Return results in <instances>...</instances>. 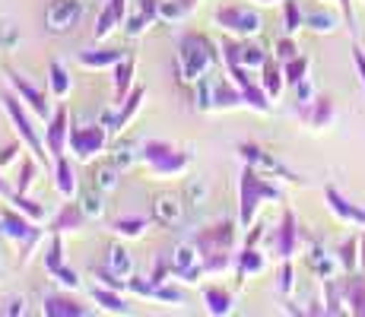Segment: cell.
<instances>
[{"label": "cell", "mask_w": 365, "mask_h": 317, "mask_svg": "<svg viewBox=\"0 0 365 317\" xmlns=\"http://www.w3.org/2000/svg\"><path fill=\"white\" fill-rule=\"evenodd\" d=\"M93 301L108 314H128L130 305L121 298L118 289H108V286H93Z\"/></svg>", "instance_id": "obj_29"}, {"label": "cell", "mask_w": 365, "mask_h": 317, "mask_svg": "<svg viewBox=\"0 0 365 317\" xmlns=\"http://www.w3.org/2000/svg\"><path fill=\"white\" fill-rule=\"evenodd\" d=\"M308 67H312V61L305 58V54H299V58L286 61L283 63V73H286V86H296V83H302L308 76Z\"/></svg>", "instance_id": "obj_42"}, {"label": "cell", "mask_w": 365, "mask_h": 317, "mask_svg": "<svg viewBox=\"0 0 365 317\" xmlns=\"http://www.w3.org/2000/svg\"><path fill=\"white\" fill-rule=\"evenodd\" d=\"M168 260H172V276L181 279V283H197V279L207 276L203 270V260H200V251L194 241H181L168 251Z\"/></svg>", "instance_id": "obj_9"}, {"label": "cell", "mask_w": 365, "mask_h": 317, "mask_svg": "<svg viewBox=\"0 0 365 317\" xmlns=\"http://www.w3.org/2000/svg\"><path fill=\"white\" fill-rule=\"evenodd\" d=\"M308 264H312V270L318 273V276H334V257H327L324 251L318 248V244H314L312 248V254H308Z\"/></svg>", "instance_id": "obj_47"}, {"label": "cell", "mask_w": 365, "mask_h": 317, "mask_svg": "<svg viewBox=\"0 0 365 317\" xmlns=\"http://www.w3.org/2000/svg\"><path fill=\"white\" fill-rule=\"evenodd\" d=\"M83 19V0H51L45 10V29L51 35H64L76 29Z\"/></svg>", "instance_id": "obj_10"}, {"label": "cell", "mask_w": 365, "mask_h": 317, "mask_svg": "<svg viewBox=\"0 0 365 317\" xmlns=\"http://www.w3.org/2000/svg\"><path fill=\"white\" fill-rule=\"evenodd\" d=\"M137 159H140V152L133 150L130 140H121V143H115V150H111V162H115L121 172H124V168H130Z\"/></svg>", "instance_id": "obj_45"}, {"label": "cell", "mask_w": 365, "mask_h": 317, "mask_svg": "<svg viewBox=\"0 0 365 317\" xmlns=\"http://www.w3.org/2000/svg\"><path fill=\"white\" fill-rule=\"evenodd\" d=\"M35 162H38V159H23V162H19V185H16V190H19V194H26V190H29L32 187V181H35V168H38V165H35Z\"/></svg>", "instance_id": "obj_49"}, {"label": "cell", "mask_w": 365, "mask_h": 317, "mask_svg": "<svg viewBox=\"0 0 365 317\" xmlns=\"http://www.w3.org/2000/svg\"><path fill=\"white\" fill-rule=\"evenodd\" d=\"M93 276H96V283H99V286L118 289V292H124V289H128V279H121L118 273H111L108 266H96V264H93Z\"/></svg>", "instance_id": "obj_48"}, {"label": "cell", "mask_w": 365, "mask_h": 317, "mask_svg": "<svg viewBox=\"0 0 365 317\" xmlns=\"http://www.w3.org/2000/svg\"><path fill=\"white\" fill-rule=\"evenodd\" d=\"M343 292H346L349 314L365 317V273H346V279H343Z\"/></svg>", "instance_id": "obj_23"}, {"label": "cell", "mask_w": 365, "mask_h": 317, "mask_svg": "<svg viewBox=\"0 0 365 317\" xmlns=\"http://www.w3.org/2000/svg\"><path fill=\"white\" fill-rule=\"evenodd\" d=\"M153 219L159 225H178L185 219V203L178 194H156L153 200Z\"/></svg>", "instance_id": "obj_17"}, {"label": "cell", "mask_w": 365, "mask_h": 317, "mask_svg": "<svg viewBox=\"0 0 365 317\" xmlns=\"http://www.w3.org/2000/svg\"><path fill=\"white\" fill-rule=\"evenodd\" d=\"M324 314H343L346 311V292H343V279H334V276H327L324 279Z\"/></svg>", "instance_id": "obj_34"}, {"label": "cell", "mask_w": 365, "mask_h": 317, "mask_svg": "<svg viewBox=\"0 0 365 317\" xmlns=\"http://www.w3.org/2000/svg\"><path fill=\"white\" fill-rule=\"evenodd\" d=\"M54 279H58L61 286H67V289H80V283H83V279H80V273H76V270H70V266H61V270L54 273Z\"/></svg>", "instance_id": "obj_52"}, {"label": "cell", "mask_w": 365, "mask_h": 317, "mask_svg": "<svg viewBox=\"0 0 365 317\" xmlns=\"http://www.w3.org/2000/svg\"><path fill=\"white\" fill-rule=\"evenodd\" d=\"M13 190H16V187H10V181H6L4 175H0V197H6V200H10V194H13Z\"/></svg>", "instance_id": "obj_62"}, {"label": "cell", "mask_w": 365, "mask_h": 317, "mask_svg": "<svg viewBox=\"0 0 365 317\" xmlns=\"http://www.w3.org/2000/svg\"><path fill=\"white\" fill-rule=\"evenodd\" d=\"M359 264H362V273H365V235H359Z\"/></svg>", "instance_id": "obj_63"}, {"label": "cell", "mask_w": 365, "mask_h": 317, "mask_svg": "<svg viewBox=\"0 0 365 317\" xmlns=\"http://www.w3.org/2000/svg\"><path fill=\"white\" fill-rule=\"evenodd\" d=\"M194 244H197V251H200L207 276L226 273L229 266L235 264V257H232V251H235V222L222 219V222L207 225V229H200L197 235H194Z\"/></svg>", "instance_id": "obj_1"}, {"label": "cell", "mask_w": 365, "mask_h": 317, "mask_svg": "<svg viewBox=\"0 0 365 317\" xmlns=\"http://www.w3.org/2000/svg\"><path fill=\"white\" fill-rule=\"evenodd\" d=\"M108 266L111 273H118L121 279H130L133 276V257H130V251L124 248V244H108Z\"/></svg>", "instance_id": "obj_31"}, {"label": "cell", "mask_w": 365, "mask_h": 317, "mask_svg": "<svg viewBox=\"0 0 365 317\" xmlns=\"http://www.w3.org/2000/svg\"><path fill=\"white\" fill-rule=\"evenodd\" d=\"M86 222L89 219H86V213H83L80 203H70L67 200L64 207L58 209V216L51 219V225H48V232H61V235H64V232H80Z\"/></svg>", "instance_id": "obj_20"}, {"label": "cell", "mask_w": 365, "mask_h": 317, "mask_svg": "<svg viewBox=\"0 0 365 317\" xmlns=\"http://www.w3.org/2000/svg\"><path fill=\"white\" fill-rule=\"evenodd\" d=\"M305 26L318 35H331L336 29V19L331 13H305Z\"/></svg>", "instance_id": "obj_46"}, {"label": "cell", "mask_w": 365, "mask_h": 317, "mask_svg": "<svg viewBox=\"0 0 365 317\" xmlns=\"http://www.w3.org/2000/svg\"><path fill=\"white\" fill-rule=\"evenodd\" d=\"M54 185H58V194L64 197V200H70V197L76 194V172H73V165H70V159L67 156H61V159H54Z\"/></svg>", "instance_id": "obj_30"}, {"label": "cell", "mask_w": 365, "mask_h": 317, "mask_svg": "<svg viewBox=\"0 0 365 317\" xmlns=\"http://www.w3.org/2000/svg\"><path fill=\"white\" fill-rule=\"evenodd\" d=\"M140 162L153 178H181L191 168V152L165 143V140H146L140 146Z\"/></svg>", "instance_id": "obj_4"}, {"label": "cell", "mask_w": 365, "mask_h": 317, "mask_svg": "<svg viewBox=\"0 0 365 317\" xmlns=\"http://www.w3.org/2000/svg\"><path fill=\"white\" fill-rule=\"evenodd\" d=\"M264 200H283V190L273 185V181H267L264 172H257L255 165H245L242 175H238V222L245 229H251L257 207Z\"/></svg>", "instance_id": "obj_3"}, {"label": "cell", "mask_w": 365, "mask_h": 317, "mask_svg": "<svg viewBox=\"0 0 365 317\" xmlns=\"http://www.w3.org/2000/svg\"><path fill=\"white\" fill-rule=\"evenodd\" d=\"M213 80V108H235V105H245L242 89L232 83V76H210Z\"/></svg>", "instance_id": "obj_21"}, {"label": "cell", "mask_w": 365, "mask_h": 317, "mask_svg": "<svg viewBox=\"0 0 365 317\" xmlns=\"http://www.w3.org/2000/svg\"><path fill=\"white\" fill-rule=\"evenodd\" d=\"M292 286H296V270H292V260H283V266H279V276H277V289L283 295H289Z\"/></svg>", "instance_id": "obj_50"}, {"label": "cell", "mask_w": 365, "mask_h": 317, "mask_svg": "<svg viewBox=\"0 0 365 317\" xmlns=\"http://www.w3.org/2000/svg\"><path fill=\"white\" fill-rule=\"evenodd\" d=\"M324 200H327V207H331L343 222L359 225V229H365V209H362V207H356V203H349L346 197H343L336 187H324Z\"/></svg>", "instance_id": "obj_16"}, {"label": "cell", "mask_w": 365, "mask_h": 317, "mask_svg": "<svg viewBox=\"0 0 365 317\" xmlns=\"http://www.w3.org/2000/svg\"><path fill=\"white\" fill-rule=\"evenodd\" d=\"M80 207H83V213H86V219L89 222H96V219H102L105 216V200H102V190H86V194L80 197Z\"/></svg>", "instance_id": "obj_39"}, {"label": "cell", "mask_w": 365, "mask_h": 317, "mask_svg": "<svg viewBox=\"0 0 365 317\" xmlns=\"http://www.w3.org/2000/svg\"><path fill=\"white\" fill-rule=\"evenodd\" d=\"M41 264H45V273H48V276H54V273L64 266V238H61V232H51V241H48Z\"/></svg>", "instance_id": "obj_35"}, {"label": "cell", "mask_w": 365, "mask_h": 317, "mask_svg": "<svg viewBox=\"0 0 365 317\" xmlns=\"http://www.w3.org/2000/svg\"><path fill=\"white\" fill-rule=\"evenodd\" d=\"M200 0H163L159 4V19L165 23H178V19H187L194 10H197Z\"/></svg>", "instance_id": "obj_33"}, {"label": "cell", "mask_w": 365, "mask_h": 317, "mask_svg": "<svg viewBox=\"0 0 365 317\" xmlns=\"http://www.w3.org/2000/svg\"><path fill=\"white\" fill-rule=\"evenodd\" d=\"M299 238H302V232H299L296 213H292V209H283V219L277 225V238H273L279 260H292V254L299 248Z\"/></svg>", "instance_id": "obj_14"}, {"label": "cell", "mask_w": 365, "mask_h": 317, "mask_svg": "<svg viewBox=\"0 0 365 317\" xmlns=\"http://www.w3.org/2000/svg\"><path fill=\"white\" fill-rule=\"evenodd\" d=\"M261 235H264V225H255V229H251V235H248V241H245V244H257V241H261Z\"/></svg>", "instance_id": "obj_61"}, {"label": "cell", "mask_w": 365, "mask_h": 317, "mask_svg": "<svg viewBox=\"0 0 365 317\" xmlns=\"http://www.w3.org/2000/svg\"><path fill=\"white\" fill-rule=\"evenodd\" d=\"M143 98H146V89H143V86H133V89H130V95L124 98V105L115 111V127H111V130L121 133L124 127H128L133 118L140 115V108H143Z\"/></svg>", "instance_id": "obj_24"}, {"label": "cell", "mask_w": 365, "mask_h": 317, "mask_svg": "<svg viewBox=\"0 0 365 317\" xmlns=\"http://www.w3.org/2000/svg\"><path fill=\"white\" fill-rule=\"evenodd\" d=\"M16 152H19V143L4 146V150H0V168H4V165H10V162L16 159Z\"/></svg>", "instance_id": "obj_58"}, {"label": "cell", "mask_w": 365, "mask_h": 317, "mask_svg": "<svg viewBox=\"0 0 365 317\" xmlns=\"http://www.w3.org/2000/svg\"><path fill=\"white\" fill-rule=\"evenodd\" d=\"M305 26V13H302L299 0H283V29L286 35H296Z\"/></svg>", "instance_id": "obj_38"}, {"label": "cell", "mask_w": 365, "mask_h": 317, "mask_svg": "<svg viewBox=\"0 0 365 317\" xmlns=\"http://www.w3.org/2000/svg\"><path fill=\"white\" fill-rule=\"evenodd\" d=\"M6 83H10V89L16 93L19 98H23V105L32 111V115H38L41 121H48V118L54 115L51 111V102H48V95H45V89H38V86H32L26 76H19L16 70H6Z\"/></svg>", "instance_id": "obj_11"}, {"label": "cell", "mask_w": 365, "mask_h": 317, "mask_svg": "<svg viewBox=\"0 0 365 317\" xmlns=\"http://www.w3.org/2000/svg\"><path fill=\"white\" fill-rule=\"evenodd\" d=\"M299 115L312 127H327L334 121V98L331 95H314L308 105H299Z\"/></svg>", "instance_id": "obj_18"}, {"label": "cell", "mask_w": 365, "mask_h": 317, "mask_svg": "<svg viewBox=\"0 0 365 317\" xmlns=\"http://www.w3.org/2000/svg\"><path fill=\"white\" fill-rule=\"evenodd\" d=\"M0 45H4V48H13V45H16V32H13V26H4V35H0Z\"/></svg>", "instance_id": "obj_60"}, {"label": "cell", "mask_w": 365, "mask_h": 317, "mask_svg": "<svg viewBox=\"0 0 365 317\" xmlns=\"http://www.w3.org/2000/svg\"><path fill=\"white\" fill-rule=\"evenodd\" d=\"M41 314H48V317H86L89 308L80 305L73 295L51 292V295H45V301H41Z\"/></svg>", "instance_id": "obj_15"}, {"label": "cell", "mask_w": 365, "mask_h": 317, "mask_svg": "<svg viewBox=\"0 0 365 317\" xmlns=\"http://www.w3.org/2000/svg\"><path fill=\"white\" fill-rule=\"evenodd\" d=\"M340 4V10H343V19H346V26H349V32L356 35V16H353V0H336Z\"/></svg>", "instance_id": "obj_57"}, {"label": "cell", "mask_w": 365, "mask_h": 317, "mask_svg": "<svg viewBox=\"0 0 365 317\" xmlns=\"http://www.w3.org/2000/svg\"><path fill=\"white\" fill-rule=\"evenodd\" d=\"M48 86H51V95L54 98H67L70 95V73L64 70V63L61 61H51L48 63Z\"/></svg>", "instance_id": "obj_36"}, {"label": "cell", "mask_w": 365, "mask_h": 317, "mask_svg": "<svg viewBox=\"0 0 365 317\" xmlns=\"http://www.w3.org/2000/svg\"><path fill=\"white\" fill-rule=\"evenodd\" d=\"M128 54L121 48H102V51H80V67H89V70H115Z\"/></svg>", "instance_id": "obj_22"}, {"label": "cell", "mask_w": 365, "mask_h": 317, "mask_svg": "<svg viewBox=\"0 0 365 317\" xmlns=\"http://www.w3.org/2000/svg\"><path fill=\"white\" fill-rule=\"evenodd\" d=\"M353 63H356V73H359V83L365 89V51L359 45H353Z\"/></svg>", "instance_id": "obj_56"}, {"label": "cell", "mask_w": 365, "mask_h": 317, "mask_svg": "<svg viewBox=\"0 0 365 317\" xmlns=\"http://www.w3.org/2000/svg\"><path fill=\"white\" fill-rule=\"evenodd\" d=\"M273 54H277V61H279V63H286V61L299 58V45L292 41V35H283V38L277 41V51H273Z\"/></svg>", "instance_id": "obj_51"}, {"label": "cell", "mask_w": 365, "mask_h": 317, "mask_svg": "<svg viewBox=\"0 0 365 317\" xmlns=\"http://www.w3.org/2000/svg\"><path fill=\"white\" fill-rule=\"evenodd\" d=\"M356 251H359V238L356 235H349L346 241L340 244V251H336V264L346 273H356Z\"/></svg>", "instance_id": "obj_44"}, {"label": "cell", "mask_w": 365, "mask_h": 317, "mask_svg": "<svg viewBox=\"0 0 365 317\" xmlns=\"http://www.w3.org/2000/svg\"><path fill=\"white\" fill-rule=\"evenodd\" d=\"M292 89H296V102H299V105H308V102L314 98V86H312V80H308V76H305L302 83H296Z\"/></svg>", "instance_id": "obj_53"}, {"label": "cell", "mask_w": 365, "mask_h": 317, "mask_svg": "<svg viewBox=\"0 0 365 317\" xmlns=\"http://www.w3.org/2000/svg\"><path fill=\"white\" fill-rule=\"evenodd\" d=\"M108 6L115 10V16L121 19V26L128 23V0H108Z\"/></svg>", "instance_id": "obj_59"}, {"label": "cell", "mask_w": 365, "mask_h": 317, "mask_svg": "<svg viewBox=\"0 0 365 317\" xmlns=\"http://www.w3.org/2000/svg\"><path fill=\"white\" fill-rule=\"evenodd\" d=\"M203 305H207V314L213 317H226L232 311V292L222 286H203Z\"/></svg>", "instance_id": "obj_27"}, {"label": "cell", "mask_w": 365, "mask_h": 317, "mask_svg": "<svg viewBox=\"0 0 365 317\" xmlns=\"http://www.w3.org/2000/svg\"><path fill=\"white\" fill-rule=\"evenodd\" d=\"M0 232H4L6 238H13V241H23V260H19V264H29L32 251L38 248V241L45 238V229H38L35 219H29L26 213H19L16 207L0 213Z\"/></svg>", "instance_id": "obj_5"}, {"label": "cell", "mask_w": 365, "mask_h": 317, "mask_svg": "<svg viewBox=\"0 0 365 317\" xmlns=\"http://www.w3.org/2000/svg\"><path fill=\"white\" fill-rule=\"evenodd\" d=\"M261 86H264V93L270 95V98H279V93H283V86H286L283 63L270 61V58L264 61V67H261Z\"/></svg>", "instance_id": "obj_28"}, {"label": "cell", "mask_w": 365, "mask_h": 317, "mask_svg": "<svg viewBox=\"0 0 365 317\" xmlns=\"http://www.w3.org/2000/svg\"><path fill=\"white\" fill-rule=\"evenodd\" d=\"M118 178H121V168H118L115 162H99V165L93 168V187L102 190V194H111V190L118 187Z\"/></svg>", "instance_id": "obj_32"}, {"label": "cell", "mask_w": 365, "mask_h": 317, "mask_svg": "<svg viewBox=\"0 0 365 317\" xmlns=\"http://www.w3.org/2000/svg\"><path fill=\"white\" fill-rule=\"evenodd\" d=\"M0 102H4V108H6V115H10L13 127H16L19 140H23V143L32 150V156L38 159V162H48V156H51V152H45L48 146L41 143L38 130L32 127V121H29V108L23 105V98H19V95L10 89V93H0Z\"/></svg>", "instance_id": "obj_6"}, {"label": "cell", "mask_w": 365, "mask_h": 317, "mask_svg": "<svg viewBox=\"0 0 365 317\" xmlns=\"http://www.w3.org/2000/svg\"><path fill=\"white\" fill-rule=\"evenodd\" d=\"M10 203L19 209V213H26V216H29V219H35V222H38V219H45V207H41L38 200H29V197H26V194H19V190H13V194H10Z\"/></svg>", "instance_id": "obj_43"}, {"label": "cell", "mask_w": 365, "mask_h": 317, "mask_svg": "<svg viewBox=\"0 0 365 317\" xmlns=\"http://www.w3.org/2000/svg\"><path fill=\"white\" fill-rule=\"evenodd\" d=\"M187 197H191V207H203V197H207V185H203V181H191V185H187Z\"/></svg>", "instance_id": "obj_54"}, {"label": "cell", "mask_w": 365, "mask_h": 317, "mask_svg": "<svg viewBox=\"0 0 365 317\" xmlns=\"http://www.w3.org/2000/svg\"><path fill=\"white\" fill-rule=\"evenodd\" d=\"M118 26H121V19L115 16V10H111V6H108V0H105V6L99 10V16H96V29H93V38H96V41H105V38H108L111 32L118 29Z\"/></svg>", "instance_id": "obj_37"}, {"label": "cell", "mask_w": 365, "mask_h": 317, "mask_svg": "<svg viewBox=\"0 0 365 317\" xmlns=\"http://www.w3.org/2000/svg\"><path fill=\"white\" fill-rule=\"evenodd\" d=\"M238 156H242L245 165H255L257 172H270V175H277V178H283V181H292V185L299 181L296 172H289L283 162L273 159L270 152H264L257 143H238Z\"/></svg>", "instance_id": "obj_12"}, {"label": "cell", "mask_w": 365, "mask_h": 317, "mask_svg": "<svg viewBox=\"0 0 365 317\" xmlns=\"http://www.w3.org/2000/svg\"><path fill=\"white\" fill-rule=\"evenodd\" d=\"M264 264H267L264 254L257 251L255 244H245L242 254H235V279H238V283H245L251 273H261Z\"/></svg>", "instance_id": "obj_26"}, {"label": "cell", "mask_w": 365, "mask_h": 317, "mask_svg": "<svg viewBox=\"0 0 365 317\" xmlns=\"http://www.w3.org/2000/svg\"><path fill=\"white\" fill-rule=\"evenodd\" d=\"M255 4H279V0H255Z\"/></svg>", "instance_id": "obj_64"}, {"label": "cell", "mask_w": 365, "mask_h": 317, "mask_svg": "<svg viewBox=\"0 0 365 317\" xmlns=\"http://www.w3.org/2000/svg\"><path fill=\"white\" fill-rule=\"evenodd\" d=\"M213 19H216V26H220V29H226L229 35H235V38L257 35V32H261V26H264L261 13H257L255 6H242V4L222 6V10H216Z\"/></svg>", "instance_id": "obj_8"}, {"label": "cell", "mask_w": 365, "mask_h": 317, "mask_svg": "<svg viewBox=\"0 0 365 317\" xmlns=\"http://www.w3.org/2000/svg\"><path fill=\"white\" fill-rule=\"evenodd\" d=\"M267 61V51L261 45H251V41H242V48H238V63H245L248 70H261Z\"/></svg>", "instance_id": "obj_40"}, {"label": "cell", "mask_w": 365, "mask_h": 317, "mask_svg": "<svg viewBox=\"0 0 365 317\" xmlns=\"http://www.w3.org/2000/svg\"><path fill=\"white\" fill-rule=\"evenodd\" d=\"M45 146L51 152V159H61L70 146V115L67 108H58L51 118H48V127H45Z\"/></svg>", "instance_id": "obj_13"}, {"label": "cell", "mask_w": 365, "mask_h": 317, "mask_svg": "<svg viewBox=\"0 0 365 317\" xmlns=\"http://www.w3.org/2000/svg\"><path fill=\"white\" fill-rule=\"evenodd\" d=\"M4 314H26V298L23 295H10V298L4 301Z\"/></svg>", "instance_id": "obj_55"}, {"label": "cell", "mask_w": 365, "mask_h": 317, "mask_svg": "<svg viewBox=\"0 0 365 317\" xmlns=\"http://www.w3.org/2000/svg\"><path fill=\"white\" fill-rule=\"evenodd\" d=\"M159 4H163V0H140V10L133 13V16H128V23H124V32H128L130 38L143 35L159 19Z\"/></svg>", "instance_id": "obj_19"}, {"label": "cell", "mask_w": 365, "mask_h": 317, "mask_svg": "<svg viewBox=\"0 0 365 317\" xmlns=\"http://www.w3.org/2000/svg\"><path fill=\"white\" fill-rule=\"evenodd\" d=\"M222 61V51L200 32H187L178 41V63H175V76L181 83H197L210 76V70Z\"/></svg>", "instance_id": "obj_2"}, {"label": "cell", "mask_w": 365, "mask_h": 317, "mask_svg": "<svg viewBox=\"0 0 365 317\" xmlns=\"http://www.w3.org/2000/svg\"><path fill=\"white\" fill-rule=\"evenodd\" d=\"M108 146V127L96 124H70V152L80 162H93Z\"/></svg>", "instance_id": "obj_7"}, {"label": "cell", "mask_w": 365, "mask_h": 317, "mask_svg": "<svg viewBox=\"0 0 365 317\" xmlns=\"http://www.w3.org/2000/svg\"><path fill=\"white\" fill-rule=\"evenodd\" d=\"M143 229H146L143 216H121V219L111 225V232H115V235H121V238H140V235H143Z\"/></svg>", "instance_id": "obj_41"}, {"label": "cell", "mask_w": 365, "mask_h": 317, "mask_svg": "<svg viewBox=\"0 0 365 317\" xmlns=\"http://www.w3.org/2000/svg\"><path fill=\"white\" fill-rule=\"evenodd\" d=\"M133 70H137V58H133V54H128V58H124L115 67V108H121L124 98L130 95V89H133Z\"/></svg>", "instance_id": "obj_25"}]
</instances>
